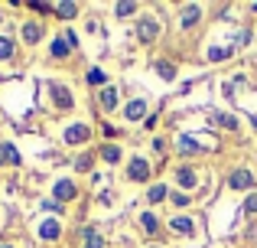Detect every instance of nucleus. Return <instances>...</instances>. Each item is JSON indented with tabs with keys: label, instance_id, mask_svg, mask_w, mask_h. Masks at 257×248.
<instances>
[{
	"label": "nucleus",
	"instance_id": "nucleus-4",
	"mask_svg": "<svg viewBox=\"0 0 257 248\" xmlns=\"http://www.w3.org/2000/svg\"><path fill=\"white\" fill-rule=\"evenodd\" d=\"M59 232H62V225H59L56 219H46V222L39 225V238H46V242H52V238H59Z\"/></svg>",
	"mask_w": 257,
	"mask_h": 248
},
{
	"label": "nucleus",
	"instance_id": "nucleus-7",
	"mask_svg": "<svg viewBox=\"0 0 257 248\" xmlns=\"http://www.w3.org/2000/svg\"><path fill=\"white\" fill-rule=\"evenodd\" d=\"M75 196V183L72 180H59L56 183V199H72Z\"/></svg>",
	"mask_w": 257,
	"mask_h": 248
},
{
	"label": "nucleus",
	"instance_id": "nucleus-33",
	"mask_svg": "<svg viewBox=\"0 0 257 248\" xmlns=\"http://www.w3.org/2000/svg\"><path fill=\"white\" fill-rule=\"evenodd\" d=\"M4 248H7V245H4Z\"/></svg>",
	"mask_w": 257,
	"mask_h": 248
},
{
	"label": "nucleus",
	"instance_id": "nucleus-19",
	"mask_svg": "<svg viewBox=\"0 0 257 248\" xmlns=\"http://www.w3.org/2000/svg\"><path fill=\"white\" fill-rule=\"evenodd\" d=\"M85 238H88V245H85V248H104V242H101V235L91 229V225L85 229Z\"/></svg>",
	"mask_w": 257,
	"mask_h": 248
},
{
	"label": "nucleus",
	"instance_id": "nucleus-16",
	"mask_svg": "<svg viewBox=\"0 0 257 248\" xmlns=\"http://www.w3.org/2000/svg\"><path fill=\"white\" fill-rule=\"evenodd\" d=\"M52 10H56L59 17L72 20V17H75V13H78V7H75V4H56V7H52Z\"/></svg>",
	"mask_w": 257,
	"mask_h": 248
},
{
	"label": "nucleus",
	"instance_id": "nucleus-18",
	"mask_svg": "<svg viewBox=\"0 0 257 248\" xmlns=\"http://www.w3.org/2000/svg\"><path fill=\"white\" fill-rule=\"evenodd\" d=\"M157 72L166 78V82H173V78H176V65L173 62H157Z\"/></svg>",
	"mask_w": 257,
	"mask_h": 248
},
{
	"label": "nucleus",
	"instance_id": "nucleus-14",
	"mask_svg": "<svg viewBox=\"0 0 257 248\" xmlns=\"http://www.w3.org/2000/svg\"><path fill=\"white\" fill-rule=\"evenodd\" d=\"M195 20H199V7L189 4L186 10H182V26H195Z\"/></svg>",
	"mask_w": 257,
	"mask_h": 248
},
{
	"label": "nucleus",
	"instance_id": "nucleus-3",
	"mask_svg": "<svg viewBox=\"0 0 257 248\" xmlns=\"http://www.w3.org/2000/svg\"><path fill=\"white\" fill-rule=\"evenodd\" d=\"M228 183H231V190H247V186L254 183V177L247 170H234L231 177H228Z\"/></svg>",
	"mask_w": 257,
	"mask_h": 248
},
{
	"label": "nucleus",
	"instance_id": "nucleus-2",
	"mask_svg": "<svg viewBox=\"0 0 257 248\" xmlns=\"http://www.w3.org/2000/svg\"><path fill=\"white\" fill-rule=\"evenodd\" d=\"M127 173H131V180L144 183V180L150 177V163H147V160H140V157H134V160H131V167H127Z\"/></svg>",
	"mask_w": 257,
	"mask_h": 248
},
{
	"label": "nucleus",
	"instance_id": "nucleus-26",
	"mask_svg": "<svg viewBox=\"0 0 257 248\" xmlns=\"http://www.w3.org/2000/svg\"><path fill=\"white\" fill-rule=\"evenodd\" d=\"M244 212H251V216H257V193H251V196H247V203H244Z\"/></svg>",
	"mask_w": 257,
	"mask_h": 248
},
{
	"label": "nucleus",
	"instance_id": "nucleus-13",
	"mask_svg": "<svg viewBox=\"0 0 257 248\" xmlns=\"http://www.w3.org/2000/svg\"><path fill=\"white\" fill-rule=\"evenodd\" d=\"M166 196H170V193H166V186H163V183L150 186V193H147V199H150V203H163Z\"/></svg>",
	"mask_w": 257,
	"mask_h": 248
},
{
	"label": "nucleus",
	"instance_id": "nucleus-20",
	"mask_svg": "<svg viewBox=\"0 0 257 248\" xmlns=\"http://www.w3.org/2000/svg\"><path fill=\"white\" fill-rule=\"evenodd\" d=\"M69 49H72V46L65 43V39H56V43H52V56H56V59H65V56H69Z\"/></svg>",
	"mask_w": 257,
	"mask_h": 248
},
{
	"label": "nucleus",
	"instance_id": "nucleus-29",
	"mask_svg": "<svg viewBox=\"0 0 257 248\" xmlns=\"http://www.w3.org/2000/svg\"><path fill=\"white\" fill-rule=\"evenodd\" d=\"M75 167H78V170H88V167H91V157H78Z\"/></svg>",
	"mask_w": 257,
	"mask_h": 248
},
{
	"label": "nucleus",
	"instance_id": "nucleus-24",
	"mask_svg": "<svg viewBox=\"0 0 257 248\" xmlns=\"http://www.w3.org/2000/svg\"><path fill=\"white\" fill-rule=\"evenodd\" d=\"M4 157L10 160V163H20V153H17V147H13V144H4Z\"/></svg>",
	"mask_w": 257,
	"mask_h": 248
},
{
	"label": "nucleus",
	"instance_id": "nucleus-1",
	"mask_svg": "<svg viewBox=\"0 0 257 248\" xmlns=\"http://www.w3.org/2000/svg\"><path fill=\"white\" fill-rule=\"evenodd\" d=\"M137 36H140V43H153V39L160 36V23L153 17H144L137 23Z\"/></svg>",
	"mask_w": 257,
	"mask_h": 248
},
{
	"label": "nucleus",
	"instance_id": "nucleus-6",
	"mask_svg": "<svg viewBox=\"0 0 257 248\" xmlns=\"http://www.w3.org/2000/svg\"><path fill=\"white\" fill-rule=\"evenodd\" d=\"M124 115H127V121H140V118L147 115V105H144V102H131V105L124 108Z\"/></svg>",
	"mask_w": 257,
	"mask_h": 248
},
{
	"label": "nucleus",
	"instance_id": "nucleus-28",
	"mask_svg": "<svg viewBox=\"0 0 257 248\" xmlns=\"http://www.w3.org/2000/svg\"><path fill=\"white\" fill-rule=\"evenodd\" d=\"M218 121H221V124H225V127H238V121H234V118H231V115H218Z\"/></svg>",
	"mask_w": 257,
	"mask_h": 248
},
{
	"label": "nucleus",
	"instance_id": "nucleus-17",
	"mask_svg": "<svg viewBox=\"0 0 257 248\" xmlns=\"http://www.w3.org/2000/svg\"><path fill=\"white\" fill-rule=\"evenodd\" d=\"M170 225H173V232H186V235L192 232V219H182V216H176Z\"/></svg>",
	"mask_w": 257,
	"mask_h": 248
},
{
	"label": "nucleus",
	"instance_id": "nucleus-23",
	"mask_svg": "<svg viewBox=\"0 0 257 248\" xmlns=\"http://www.w3.org/2000/svg\"><path fill=\"white\" fill-rule=\"evenodd\" d=\"M134 10H137V4H134V0H120V4H117V17H131Z\"/></svg>",
	"mask_w": 257,
	"mask_h": 248
},
{
	"label": "nucleus",
	"instance_id": "nucleus-8",
	"mask_svg": "<svg viewBox=\"0 0 257 248\" xmlns=\"http://www.w3.org/2000/svg\"><path fill=\"white\" fill-rule=\"evenodd\" d=\"M23 39L26 43H39V39H43V26L39 23H26L23 26Z\"/></svg>",
	"mask_w": 257,
	"mask_h": 248
},
{
	"label": "nucleus",
	"instance_id": "nucleus-12",
	"mask_svg": "<svg viewBox=\"0 0 257 248\" xmlns=\"http://www.w3.org/2000/svg\"><path fill=\"white\" fill-rule=\"evenodd\" d=\"M176 177H179V183L186 186V190H192V186L199 183V180H195V170H189V167H182V170L176 173Z\"/></svg>",
	"mask_w": 257,
	"mask_h": 248
},
{
	"label": "nucleus",
	"instance_id": "nucleus-21",
	"mask_svg": "<svg viewBox=\"0 0 257 248\" xmlns=\"http://www.w3.org/2000/svg\"><path fill=\"white\" fill-rule=\"evenodd\" d=\"M101 157H104V160H107V163H117V160H120V147H114V144H107V147H104V150H101Z\"/></svg>",
	"mask_w": 257,
	"mask_h": 248
},
{
	"label": "nucleus",
	"instance_id": "nucleus-5",
	"mask_svg": "<svg viewBox=\"0 0 257 248\" xmlns=\"http://www.w3.org/2000/svg\"><path fill=\"white\" fill-rule=\"evenodd\" d=\"M65 140H69V144H82V140H88V127L85 124H72L69 131H65Z\"/></svg>",
	"mask_w": 257,
	"mask_h": 248
},
{
	"label": "nucleus",
	"instance_id": "nucleus-9",
	"mask_svg": "<svg viewBox=\"0 0 257 248\" xmlns=\"http://www.w3.org/2000/svg\"><path fill=\"white\" fill-rule=\"evenodd\" d=\"M140 225H144L147 235H157V229H160V222H157V216H153V212H144V216H140Z\"/></svg>",
	"mask_w": 257,
	"mask_h": 248
},
{
	"label": "nucleus",
	"instance_id": "nucleus-11",
	"mask_svg": "<svg viewBox=\"0 0 257 248\" xmlns=\"http://www.w3.org/2000/svg\"><path fill=\"white\" fill-rule=\"evenodd\" d=\"M101 108H107V111L117 108V92H114V89H104V92H101Z\"/></svg>",
	"mask_w": 257,
	"mask_h": 248
},
{
	"label": "nucleus",
	"instance_id": "nucleus-27",
	"mask_svg": "<svg viewBox=\"0 0 257 248\" xmlns=\"http://www.w3.org/2000/svg\"><path fill=\"white\" fill-rule=\"evenodd\" d=\"M88 82H91V85H101V82H104V72H101V69H91V72H88Z\"/></svg>",
	"mask_w": 257,
	"mask_h": 248
},
{
	"label": "nucleus",
	"instance_id": "nucleus-22",
	"mask_svg": "<svg viewBox=\"0 0 257 248\" xmlns=\"http://www.w3.org/2000/svg\"><path fill=\"white\" fill-rule=\"evenodd\" d=\"M10 56H13V39L0 36V59H10Z\"/></svg>",
	"mask_w": 257,
	"mask_h": 248
},
{
	"label": "nucleus",
	"instance_id": "nucleus-10",
	"mask_svg": "<svg viewBox=\"0 0 257 248\" xmlns=\"http://www.w3.org/2000/svg\"><path fill=\"white\" fill-rule=\"evenodd\" d=\"M52 98H56L59 108H72V95H69V89H62V85H59V89H52Z\"/></svg>",
	"mask_w": 257,
	"mask_h": 248
},
{
	"label": "nucleus",
	"instance_id": "nucleus-32",
	"mask_svg": "<svg viewBox=\"0 0 257 248\" xmlns=\"http://www.w3.org/2000/svg\"><path fill=\"white\" fill-rule=\"evenodd\" d=\"M153 248H157V245H153Z\"/></svg>",
	"mask_w": 257,
	"mask_h": 248
},
{
	"label": "nucleus",
	"instance_id": "nucleus-30",
	"mask_svg": "<svg viewBox=\"0 0 257 248\" xmlns=\"http://www.w3.org/2000/svg\"><path fill=\"white\" fill-rule=\"evenodd\" d=\"M173 203H176V206H186V203H189L186 193H173Z\"/></svg>",
	"mask_w": 257,
	"mask_h": 248
},
{
	"label": "nucleus",
	"instance_id": "nucleus-15",
	"mask_svg": "<svg viewBox=\"0 0 257 248\" xmlns=\"http://www.w3.org/2000/svg\"><path fill=\"white\" fill-rule=\"evenodd\" d=\"M179 150L182 153H195V150H202V147H199L195 137H186V134H182V137H179Z\"/></svg>",
	"mask_w": 257,
	"mask_h": 248
},
{
	"label": "nucleus",
	"instance_id": "nucleus-31",
	"mask_svg": "<svg viewBox=\"0 0 257 248\" xmlns=\"http://www.w3.org/2000/svg\"><path fill=\"white\" fill-rule=\"evenodd\" d=\"M0 163H4V144H0Z\"/></svg>",
	"mask_w": 257,
	"mask_h": 248
},
{
	"label": "nucleus",
	"instance_id": "nucleus-25",
	"mask_svg": "<svg viewBox=\"0 0 257 248\" xmlns=\"http://www.w3.org/2000/svg\"><path fill=\"white\" fill-rule=\"evenodd\" d=\"M228 56V49H221V46H212V49H208V59H212V62H218V59H225Z\"/></svg>",
	"mask_w": 257,
	"mask_h": 248
}]
</instances>
